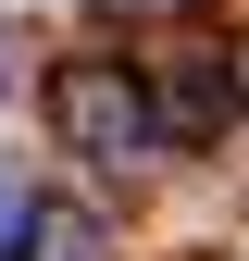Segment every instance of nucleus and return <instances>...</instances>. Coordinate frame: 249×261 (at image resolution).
Segmentation results:
<instances>
[{
    "instance_id": "f257e3e1",
    "label": "nucleus",
    "mask_w": 249,
    "mask_h": 261,
    "mask_svg": "<svg viewBox=\"0 0 249 261\" xmlns=\"http://www.w3.org/2000/svg\"><path fill=\"white\" fill-rule=\"evenodd\" d=\"M50 124L75 162H150L162 149V100H150V75H124V62H62L50 75Z\"/></svg>"
},
{
    "instance_id": "f03ea898",
    "label": "nucleus",
    "mask_w": 249,
    "mask_h": 261,
    "mask_svg": "<svg viewBox=\"0 0 249 261\" xmlns=\"http://www.w3.org/2000/svg\"><path fill=\"white\" fill-rule=\"evenodd\" d=\"M13 261H100V224L75 199H25L13 212Z\"/></svg>"
},
{
    "instance_id": "7ed1b4c3",
    "label": "nucleus",
    "mask_w": 249,
    "mask_h": 261,
    "mask_svg": "<svg viewBox=\"0 0 249 261\" xmlns=\"http://www.w3.org/2000/svg\"><path fill=\"white\" fill-rule=\"evenodd\" d=\"M225 112H237V75H225V62H200V75L162 100V137H200V124H225Z\"/></svg>"
},
{
    "instance_id": "20e7f679",
    "label": "nucleus",
    "mask_w": 249,
    "mask_h": 261,
    "mask_svg": "<svg viewBox=\"0 0 249 261\" xmlns=\"http://www.w3.org/2000/svg\"><path fill=\"white\" fill-rule=\"evenodd\" d=\"M13 212H25V199H0V249H13Z\"/></svg>"
},
{
    "instance_id": "39448f33",
    "label": "nucleus",
    "mask_w": 249,
    "mask_h": 261,
    "mask_svg": "<svg viewBox=\"0 0 249 261\" xmlns=\"http://www.w3.org/2000/svg\"><path fill=\"white\" fill-rule=\"evenodd\" d=\"M124 13H175V0H124Z\"/></svg>"
}]
</instances>
